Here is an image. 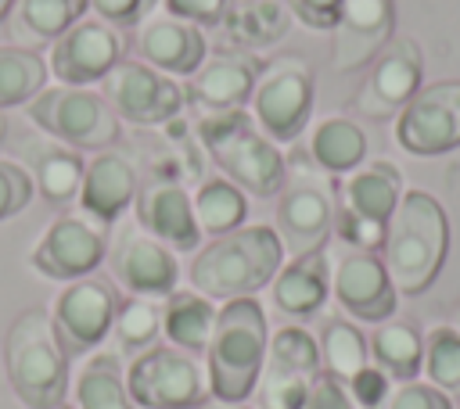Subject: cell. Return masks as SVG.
<instances>
[{"label":"cell","instance_id":"27","mask_svg":"<svg viewBox=\"0 0 460 409\" xmlns=\"http://www.w3.org/2000/svg\"><path fill=\"white\" fill-rule=\"evenodd\" d=\"M291 29V11L284 0H230V11L219 25L223 39L234 50H262L284 39Z\"/></svg>","mask_w":460,"mask_h":409},{"label":"cell","instance_id":"21","mask_svg":"<svg viewBox=\"0 0 460 409\" xmlns=\"http://www.w3.org/2000/svg\"><path fill=\"white\" fill-rule=\"evenodd\" d=\"M331 68L359 72L367 68L395 36V0H345L341 18L331 29Z\"/></svg>","mask_w":460,"mask_h":409},{"label":"cell","instance_id":"33","mask_svg":"<svg viewBox=\"0 0 460 409\" xmlns=\"http://www.w3.org/2000/svg\"><path fill=\"white\" fill-rule=\"evenodd\" d=\"M75 402L79 409H133L122 362L115 352H97L83 362L75 377Z\"/></svg>","mask_w":460,"mask_h":409},{"label":"cell","instance_id":"49","mask_svg":"<svg viewBox=\"0 0 460 409\" xmlns=\"http://www.w3.org/2000/svg\"><path fill=\"white\" fill-rule=\"evenodd\" d=\"M54 409H68V405H65V402H61V405H54Z\"/></svg>","mask_w":460,"mask_h":409},{"label":"cell","instance_id":"8","mask_svg":"<svg viewBox=\"0 0 460 409\" xmlns=\"http://www.w3.org/2000/svg\"><path fill=\"white\" fill-rule=\"evenodd\" d=\"M313 97H316V83L309 61L298 54H284L259 68V79L248 97V115L259 126V133L280 147L298 140L302 129L309 126Z\"/></svg>","mask_w":460,"mask_h":409},{"label":"cell","instance_id":"12","mask_svg":"<svg viewBox=\"0 0 460 409\" xmlns=\"http://www.w3.org/2000/svg\"><path fill=\"white\" fill-rule=\"evenodd\" d=\"M104 258H108L111 280L137 298H165L176 291L180 265L172 248L151 237L137 219H119Z\"/></svg>","mask_w":460,"mask_h":409},{"label":"cell","instance_id":"45","mask_svg":"<svg viewBox=\"0 0 460 409\" xmlns=\"http://www.w3.org/2000/svg\"><path fill=\"white\" fill-rule=\"evenodd\" d=\"M198 409H248V405H244V402H223V398H212V395H208Z\"/></svg>","mask_w":460,"mask_h":409},{"label":"cell","instance_id":"4","mask_svg":"<svg viewBox=\"0 0 460 409\" xmlns=\"http://www.w3.org/2000/svg\"><path fill=\"white\" fill-rule=\"evenodd\" d=\"M4 370L25 409H54L68 391V355L54 334L50 309H25L4 337Z\"/></svg>","mask_w":460,"mask_h":409},{"label":"cell","instance_id":"32","mask_svg":"<svg viewBox=\"0 0 460 409\" xmlns=\"http://www.w3.org/2000/svg\"><path fill=\"white\" fill-rule=\"evenodd\" d=\"M194 201V219L201 226V233L223 237L237 226H244L248 219V194L241 187H234L226 176H208L194 187L190 194Z\"/></svg>","mask_w":460,"mask_h":409},{"label":"cell","instance_id":"34","mask_svg":"<svg viewBox=\"0 0 460 409\" xmlns=\"http://www.w3.org/2000/svg\"><path fill=\"white\" fill-rule=\"evenodd\" d=\"M316 344H320V362H323V370H327L331 377H338L341 384H349V380L370 362V344H367L363 330H359L356 323L341 319V316L323 319Z\"/></svg>","mask_w":460,"mask_h":409},{"label":"cell","instance_id":"30","mask_svg":"<svg viewBox=\"0 0 460 409\" xmlns=\"http://www.w3.org/2000/svg\"><path fill=\"white\" fill-rule=\"evenodd\" d=\"M367 344H370V362L395 384L417 380V373L424 370V334L406 319L377 323Z\"/></svg>","mask_w":460,"mask_h":409},{"label":"cell","instance_id":"19","mask_svg":"<svg viewBox=\"0 0 460 409\" xmlns=\"http://www.w3.org/2000/svg\"><path fill=\"white\" fill-rule=\"evenodd\" d=\"M331 294L334 301L359 323H385L395 316L399 291L377 251L345 248L331 265Z\"/></svg>","mask_w":460,"mask_h":409},{"label":"cell","instance_id":"42","mask_svg":"<svg viewBox=\"0 0 460 409\" xmlns=\"http://www.w3.org/2000/svg\"><path fill=\"white\" fill-rule=\"evenodd\" d=\"M291 18H298L305 29H316V32H331L341 18V4L345 0H284Z\"/></svg>","mask_w":460,"mask_h":409},{"label":"cell","instance_id":"17","mask_svg":"<svg viewBox=\"0 0 460 409\" xmlns=\"http://www.w3.org/2000/svg\"><path fill=\"white\" fill-rule=\"evenodd\" d=\"M104 255H108V230L86 219L83 212H65L43 230L29 262L40 276L68 283V280L97 273Z\"/></svg>","mask_w":460,"mask_h":409},{"label":"cell","instance_id":"35","mask_svg":"<svg viewBox=\"0 0 460 409\" xmlns=\"http://www.w3.org/2000/svg\"><path fill=\"white\" fill-rule=\"evenodd\" d=\"M47 86V65L36 50L0 43V111L25 108Z\"/></svg>","mask_w":460,"mask_h":409},{"label":"cell","instance_id":"37","mask_svg":"<svg viewBox=\"0 0 460 409\" xmlns=\"http://www.w3.org/2000/svg\"><path fill=\"white\" fill-rule=\"evenodd\" d=\"M115 337H119V352L126 355H140L144 348H151V341L158 337L162 330V309L155 305V298H122L119 301V312H115V323H111Z\"/></svg>","mask_w":460,"mask_h":409},{"label":"cell","instance_id":"11","mask_svg":"<svg viewBox=\"0 0 460 409\" xmlns=\"http://www.w3.org/2000/svg\"><path fill=\"white\" fill-rule=\"evenodd\" d=\"M119 291L108 276H79V280H68L54 301H50V323H54V334L65 348L68 359L75 355H86L90 348H97L108 334H111V323H115V312H119Z\"/></svg>","mask_w":460,"mask_h":409},{"label":"cell","instance_id":"28","mask_svg":"<svg viewBox=\"0 0 460 409\" xmlns=\"http://www.w3.org/2000/svg\"><path fill=\"white\" fill-rule=\"evenodd\" d=\"M370 140L363 126L349 115H327L309 133V161L327 176H349L367 161Z\"/></svg>","mask_w":460,"mask_h":409},{"label":"cell","instance_id":"43","mask_svg":"<svg viewBox=\"0 0 460 409\" xmlns=\"http://www.w3.org/2000/svg\"><path fill=\"white\" fill-rule=\"evenodd\" d=\"M349 395H352V402H359L363 409H377L385 398H388V391H392V380L374 366V362H367L349 384Z\"/></svg>","mask_w":460,"mask_h":409},{"label":"cell","instance_id":"22","mask_svg":"<svg viewBox=\"0 0 460 409\" xmlns=\"http://www.w3.org/2000/svg\"><path fill=\"white\" fill-rule=\"evenodd\" d=\"M137 61L165 72V75H194L198 65L208 57V39L198 25L172 18V14H147L133 32Z\"/></svg>","mask_w":460,"mask_h":409},{"label":"cell","instance_id":"10","mask_svg":"<svg viewBox=\"0 0 460 409\" xmlns=\"http://www.w3.org/2000/svg\"><path fill=\"white\" fill-rule=\"evenodd\" d=\"M126 391L144 409H198L208 398V373L201 362L172 344H151L133 355Z\"/></svg>","mask_w":460,"mask_h":409},{"label":"cell","instance_id":"20","mask_svg":"<svg viewBox=\"0 0 460 409\" xmlns=\"http://www.w3.org/2000/svg\"><path fill=\"white\" fill-rule=\"evenodd\" d=\"M262 61L248 50H234L223 47L216 54H208L194 75H187L183 86V104L198 108L201 115H216V111H241L248 108L252 86L259 79Z\"/></svg>","mask_w":460,"mask_h":409},{"label":"cell","instance_id":"6","mask_svg":"<svg viewBox=\"0 0 460 409\" xmlns=\"http://www.w3.org/2000/svg\"><path fill=\"white\" fill-rule=\"evenodd\" d=\"M402 197V172L392 161H367L334 183V233L345 248L381 251L388 219Z\"/></svg>","mask_w":460,"mask_h":409},{"label":"cell","instance_id":"3","mask_svg":"<svg viewBox=\"0 0 460 409\" xmlns=\"http://www.w3.org/2000/svg\"><path fill=\"white\" fill-rule=\"evenodd\" d=\"M266 312L255 298H234L216 309V326L205 348V373L208 395L223 402H244L262 373L266 362Z\"/></svg>","mask_w":460,"mask_h":409},{"label":"cell","instance_id":"24","mask_svg":"<svg viewBox=\"0 0 460 409\" xmlns=\"http://www.w3.org/2000/svg\"><path fill=\"white\" fill-rule=\"evenodd\" d=\"M137 190H140V183H137L133 161L119 151H97L83 169V183H79L75 201H79V212L86 219L111 230L126 215V208H133Z\"/></svg>","mask_w":460,"mask_h":409},{"label":"cell","instance_id":"7","mask_svg":"<svg viewBox=\"0 0 460 409\" xmlns=\"http://www.w3.org/2000/svg\"><path fill=\"white\" fill-rule=\"evenodd\" d=\"M29 122L75 151H108L119 140V115L101 90L90 86H43L25 104Z\"/></svg>","mask_w":460,"mask_h":409},{"label":"cell","instance_id":"15","mask_svg":"<svg viewBox=\"0 0 460 409\" xmlns=\"http://www.w3.org/2000/svg\"><path fill=\"white\" fill-rule=\"evenodd\" d=\"M424 86V50L413 36H392V43L370 61L367 79L352 93V111L363 118H395L410 97Z\"/></svg>","mask_w":460,"mask_h":409},{"label":"cell","instance_id":"25","mask_svg":"<svg viewBox=\"0 0 460 409\" xmlns=\"http://www.w3.org/2000/svg\"><path fill=\"white\" fill-rule=\"evenodd\" d=\"M133 219L172 251H198L201 244V226L194 219L190 190H183L172 179L144 183L133 201Z\"/></svg>","mask_w":460,"mask_h":409},{"label":"cell","instance_id":"1","mask_svg":"<svg viewBox=\"0 0 460 409\" xmlns=\"http://www.w3.org/2000/svg\"><path fill=\"white\" fill-rule=\"evenodd\" d=\"M381 262L399 294H424L449 255V215L428 190H402L381 244Z\"/></svg>","mask_w":460,"mask_h":409},{"label":"cell","instance_id":"29","mask_svg":"<svg viewBox=\"0 0 460 409\" xmlns=\"http://www.w3.org/2000/svg\"><path fill=\"white\" fill-rule=\"evenodd\" d=\"M90 0H14L11 7V39L18 47L40 50L50 47L68 25L86 14Z\"/></svg>","mask_w":460,"mask_h":409},{"label":"cell","instance_id":"2","mask_svg":"<svg viewBox=\"0 0 460 409\" xmlns=\"http://www.w3.org/2000/svg\"><path fill=\"white\" fill-rule=\"evenodd\" d=\"M280 265H284V244L277 230L255 222L201 244L190 262V283L198 294L212 301H234L270 287Z\"/></svg>","mask_w":460,"mask_h":409},{"label":"cell","instance_id":"26","mask_svg":"<svg viewBox=\"0 0 460 409\" xmlns=\"http://www.w3.org/2000/svg\"><path fill=\"white\" fill-rule=\"evenodd\" d=\"M273 305L291 316V319H309L323 309L327 294H331V258L327 251H309V255H295L288 265L277 269L273 283H270Z\"/></svg>","mask_w":460,"mask_h":409},{"label":"cell","instance_id":"14","mask_svg":"<svg viewBox=\"0 0 460 409\" xmlns=\"http://www.w3.org/2000/svg\"><path fill=\"white\" fill-rule=\"evenodd\" d=\"M395 140L406 154L435 158L460 147V79L420 86L395 115Z\"/></svg>","mask_w":460,"mask_h":409},{"label":"cell","instance_id":"31","mask_svg":"<svg viewBox=\"0 0 460 409\" xmlns=\"http://www.w3.org/2000/svg\"><path fill=\"white\" fill-rule=\"evenodd\" d=\"M212 326H216V305L212 298L198 294V291H172L165 294V305H162V334L169 337L172 348H183L190 355L205 352L208 348V337H212Z\"/></svg>","mask_w":460,"mask_h":409},{"label":"cell","instance_id":"39","mask_svg":"<svg viewBox=\"0 0 460 409\" xmlns=\"http://www.w3.org/2000/svg\"><path fill=\"white\" fill-rule=\"evenodd\" d=\"M32 194H36V187H32L29 172L14 158H0V222L18 215L32 201Z\"/></svg>","mask_w":460,"mask_h":409},{"label":"cell","instance_id":"23","mask_svg":"<svg viewBox=\"0 0 460 409\" xmlns=\"http://www.w3.org/2000/svg\"><path fill=\"white\" fill-rule=\"evenodd\" d=\"M14 154H18V165L29 172L36 194L47 201V204H68L75 201L79 194V183H83V151L75 147H65L61 140H50L47 133H18L11 140Z\"/></svg>","mask_w":460,"mask_h":409},{"label":"cell","instance_id":"5","mask_svg":"<svg viewBox=\"0 0 460 409\" xmlns=\"http://www.w3.org/2000/svg\"><path fill=\"white\" fill-rule=\"evenodd\" d=\"M201 144L216 169L252 197H277L288 179L284 151L259 133L248 111L201 115Z\"/></svg>","mask_w":460,"mask_h":409},{"label":"cell","instance_id":"13","mask_svg":"<svg viewBox=\"0 0 460 409\" xmlns=\"http://www.w3.org/2000/svg\"><path fill=\"white\" fill-rule=\"evenodd\" d=\"M323 370L320 344L302 326H280L266 344V362L259 373V405L262 409H302L305 395Z\"/></svg>","mask_w":460,"mask_h":409},{"label":"cell","instance_id":"46","mask_svg":"<svg viewBox=\"0 0 460 409\" xmlns=\"http://www.w3.org/2000/svg\"><path fill=\"white\" fill-rule=\"evenodd\" d=\"M449 326H456V330H460V301L453 305V316H449Z\"/></svg>","mask_w":460,"mask_h":409},{"label":"cell","instance_id":"38","mask_svg":"<svg viewBox=\"0 0 460 409\" xmlns=\"http://www.w3.org/2000/svg\"><path fill=\"white\" fill-rule=\"evenodd\" d=\"M377 409H456V405L435 384H428V380H406V384H395Z\"/></svg>","mask_w":460,"mask_h":409},{"label":"cell","instance_id":"40","mask_svg":"<svg viewBox=\"0 0 460 409\" xmlns=\"http://www.w3.org/2000/svg\"><path fill=\"white\" fill-rule=\"evenodd\" d=\"M162 7L165 14L183 18L198 29H219L230 11V0H162Z\"/></svg>","mask_w":460,"mask_h":409},{"label":"cell","instance_id":"47","mask_svg":"<svg viewBox=\"0 0 460 409\" xmlns=\"http://www.w3.org/2000/svg\"><path fill=\"white\" fill-rule=\"evenodd\" d=\"M11 7H14V0H0V22L11 14Z\"/></svg>","mask_w":460,"mask_h":409},{"label":"cell","instance_id":"36","mask_svg":"<svg viewBox=\"0 0 460 409\" xmlns=\"http://www.w3.org/2000/svg\"><path fill=\"white\" fill-rule=\"evenodd\" d=\"M428 384L446 391L449 398L460 395V330L449 323H438L424 334V370Z\"/></svg>","mask_w":460,"mask_h":409},{"label":"cell","instance_id":"48","mask_svg":"<svg viewBox=\"0 0 460 409\" xmlns=\"http://www.w3.org/2000/svg\"><path fill=\"white\" fill-rule=\"evenodd\" d=\"M4 133H7V122H4V115H0V140H4Z\"/></svg>","mask_w":460,"mask_h":409},{"label":"cell","instance_id":"18","mask_svg":"<svg viewBox=\"0 0 460 409\" xmlns=\"http://www.w3.org/2000/svg\"><path fill=\"white\" fill-rule=\"evenodd\" d=\"M126 57L122 29L101 22L97 14H83L50 43V72L65 86L101 83Z\"/></svg>","mask_w":460,"mask_h":409},{"label":"cell","instance_id":"44","mask_svg":"<svg viewBox=\"0 0 460 409\" xmlns=\"http://www.w3.org/2000/svg\"><path fill=\"white\" fill-rule=\"evenodd\" d=\"M302 409H356V402H352L349 387L338 377H331L327 370H320L316 380H313V387H309V395H305V405Z\"/></svg>","mask_w":460,"mask_h":409},{"label":"cell","instance_id":"41","mask_svg":"<svg viewBox=\"0 0 460 409\" xmlns=\"http://www.w3.org/2000/svg\"><path fill=\"white\" fill-rule=\"evenodd\" d=\"M90 11L115 29H137L155 11V0H90Z\"/></svg>","mask_w":460,"mask_h":409},{"label":"cell","instance_id":"16","mask_svg":"<svg viewBox=\"0 0 460 409\" xmlns=\"http://www.w3.org/2000/svg\"><path fill=\"white\" fill-rule=\"evenodd\" d=\"M101 93L115 108L119 122L126 118L133 126H162L183 108V86L137 57H122L101 79Z\"/></svg>","mask_w":460,"mask_h":409},{"label":"cell","instance_id":"9","mask_svg":"<svg viewBox=\"0 0 460 409\" xmlns=\"http://www.w3.org/2000/svg\"><path fill=\"white\" fill-rule=\"evenodd\" d=\"M273 230L291 258L320 251L327 244L334 230V183L309 158L288 161V179L277 194Z\"/></svg>","mask_w":460,"mask_h":409}]
</instances>
